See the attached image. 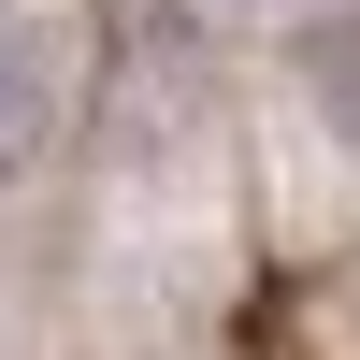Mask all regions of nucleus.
Returning a JSON list of instances; mask_svg holds the SVG:
<instances>
[{
  "label": "nucleus",
  "mask_w": 360,
  "mask_h": 360,
  "mask_svg": "<svg viewBox=\"0 0 360 360\" xmlns=\"http://www.w3.org/2000/svg\"><path fill=\"white\" fill-rule=\"evenodd\" d=\"M44 144H58V58H44L29 15H0V188H15Z\"/></svg>",
  "instance_id": "nucleus-1"
},
{
  "label": "nucleus",
  "mask_w": 360,
  "mask_h": 360,
  "mask_svg": "<svg viewBox=\"0 0 360 360\" xmlns=\"http://www.w3.org/2000/svg\"><path fill=\"white\" fill-rule=\"evenodd\" d=\"M317 101H332V130L360 144V15L332 29V44H317Z\"/></svg>",
  "instance_id": "nucleus-2"
}]
</instances>
